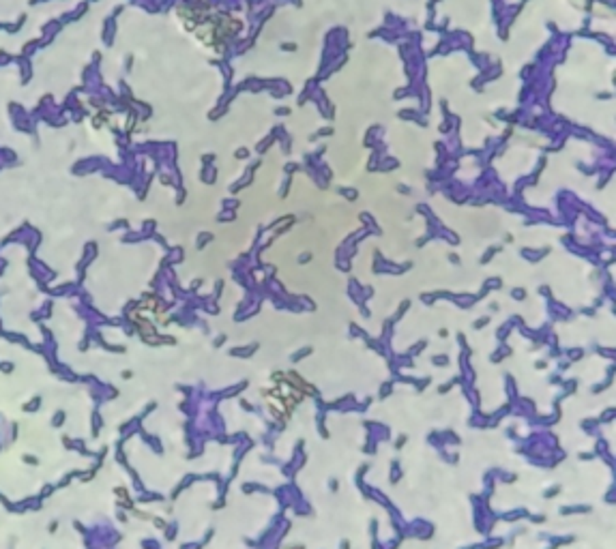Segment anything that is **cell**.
<instances>
[{"label":"cell","instance_id":"6da1fadb","mask_svg":"<svg viewBox=\"0 0 616 549\" xmlns=\"http://www.w3.org/2000/svg\"><path fill=\"white\" fill-rule=\"evenodd\" d=\"M179 20L202 45H206L215 52H221L228 45V41L233 39L237 35V30L241 28V22L235 20L233 16L217 13L202 3L181 7Z\"/></svg>","mask_w":616,"mask_h":549}]
</instances>
